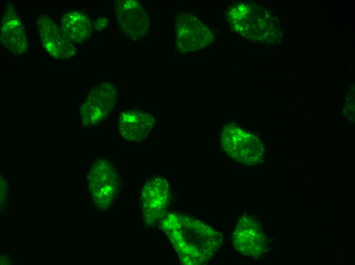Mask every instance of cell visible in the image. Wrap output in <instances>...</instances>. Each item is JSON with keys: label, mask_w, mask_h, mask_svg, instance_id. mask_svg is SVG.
<instances>
[{"label": "cell", "mask_w": 355, "mask_h": 265, "mask_svg": "<svg viewBox=\"0 0 355 265\" xmlns=\"http://www.w3.org/2000/svg\"><path fill=\"white\" fill-rule=\"evenodd\" d=\"M163 229L181 261L186 264L209 262L221 246L222 234L205 222L188 217L169 214Z\"/></svg>", "instance_id": "cell-1"}, {"label": "cell", "mask_w": 355, "mask_h": 265, "mask_svg": "<svg viewBox=\"0 0 355 265\" xmlns=\"http://www.w3.org/2000/svg\"><path fill=\"white\" fill-rule=\"evenodd\" d=\"M219 139L225 153L239 163L255 165L263 157L264 147L260 139L235 121L223 125Z\"/></svg>", "instance_id": "cell-2"}, {"label": "cell", "mask_w": 355, "mask_h": 265, "mask_svg": "<svg viewBox=\"0 0 355 265\" xmlns=\"http://www.w3.org/2000/svg\"><path fill=\"white\" fill-rule=\"evenodd\" d=\"M89 190L95 205L103 209L110 206L117 196L120 186L116 169L105 160L95 161L88 173Z\"/></svg>", "instance_id": "cell-3"}, {"label": "cell", "mask_w": 355, "mask_h": 265, "mask_svg": "<svg viewBox=\"0 0 355 265\" xmlns=\"http://www.w3.org/2000/svg\"><path fill=\"white\" fill-rule=\"evenodd\" d=\"M175 40L179 49L183 52L205 48L214 39L210 29L191 13L179 15L176 19Z\"/></svg>", "instance_id": "cell-4"}, {"label": "cell", "mask_w": 355, "mask_h": 265, "mask_svg": "<svg viewBox=\"0 0 355 265\" xmlns=\"http://www.w3.org/2000/svg\"><path fill=\"white\" fill-rule=\"evenodd\" d=\"M117 100V91L113 84L105 82L95 86L81 107L82 122L88 125L102 122L115 108Z\"/></svg>", "instance_id": "cell-5"}, {"label": "cell", "mask_w": 355, "mask_h": 265, "mask_svg": "<svg viewBox=\"0 0 355 265\" xmlns=\"http://www.w3.org/2000/svg\"><path fill=\"white\" fill-rule=\"evenodd\" d=\"M233 245L240 254L259 257L267 250V242L260 225L251 216L244 215L237 222L232 234Z\"/></svg>", "instance_id": "cell-6"}, {"label": "cell", "mask_w": 355, "mask_h": 265, "mask_svg": "<svg viewBox=\"0 0 355 265\" xmlns=\"http://www.w3.org/2000/svg\"><path fill=\"white\" fill-rule=\"evenodd\" d=\"M118 23L129 39L139 40L146 37L149 20L140 3L134 0L118 1L115 5Z\"/></svg>", "instance_id": "cell-7"}, {"label": "cell", "mask_w": 355, "mask_h": 265, "mask_svg": "<svg viewBox=\"0 0 355 265\" xmlns=\"http://www.w3.org/2000/svg\"><path fill=\"white\" fill-rule=\"evenodd\" d=\"M36 21L41 43L52 57L66 59L75 56L77 49L74 45L49 16H39Z\"/></svg>", "instance_id": "cell-8"}, {"label": "cell", "mask_w": 355, "mask_h": 265, "mask_svg": "<svg viewBox=\"0 0 355 265\" xmlns=\"http://www.w3.org/2000/svg\"><path fill=\"white\" fill-rule=\"evenodd\" d=\"M1 41L7 51L15 56L24 54L28 48L26 30L14 7L9 2L2 15Z\"/></svg>", "instance_id": "cell-9"}, {"label": "cell", "mask_w": 355, "mask_h": 265, "mask_svg": "<svg viewBox=\"0 0 355 265\" xmlns=\"http://www.w3.org/2000/svg\"><path fill=\"white\" fill-rule=\"evenodd\" d=\"M141 195L144 215L155 221L162 215L167 207L170 195L169 183L161 176L153 177L143 186Z\"/></svg>", "instance_id": "cell-10"}, {"label": "cell", "mask_w": 355, "mask_h": 265, "mask_svg": "<svg viewBox=\"0 0 355 265\" xmlns=\"http://www.w3.org/2000/svg\"><path fill=\"white\" fill-rule=\"evenodd\" d=\"M156 124V119L153 115L141 111L130 110L120 115L118 129L124 140L138 141L148 137Z\"/></svg>", "instance_id": "cell-11"}, {"label": "cell", "mask_w": 355, "mask_h": 265, "mask_svg": "<svg viewBox=\"0 0 355 265\" xmlns=\"http://www.w3.org/2000/svg\"><path fill=\"white\" fill-rule=\"evenodd\" d=\"M60 29L73 43L81 44L89 39L92 32L91 22L84 12L70 10L61 18Z\"/></svg>", "instance_id": "cell-12"}, {"label": "cell", "mask_w": 355, "mask_h": 265, "mask_svg": "<svg viewBox=\"0 0 355 265\" xmlns=\"http://www.w3.org/2000/svg\"><path fill=\"white\" fill-rule=\"evenodd\" d=\"M107 19L106 18H99L97 21L95 26L98 30H101L107 25Z\"/></svg>", "instance_id": "cell-13"}]
</instances>
